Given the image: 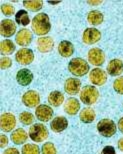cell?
<instances>
[{
  "mask_svg": "<svg viewBox=\"0 0 123 154\" xmlns=\"http://www.w3.org/2000/svg\"><path fill=\"white\" fill-rule=\"evenodd\" d=\"M51 29L49 16L46 13H39L32 19V30L36 35L43 36L48 34Z\"/></svg>",
  "mask_w": 123,
  "mask_h": 154,
  "instance_id": "obj_1",
  "label": "cell"
},
{
  "mask_svg": "<svg viewBox=\"0 0 123 154\" xmlns=\"http://www.w3.org/2000/svg\"><path fill=\"white\" fill-rule=\"evenodd\" d=\"M90 66L88 65V62L82 58H73L69 61L68 63V70L72 73L74 76L80 77L87 74Z\"/></svg>",
  "mask_w": 123,
  "mask_h": 154,
  "instance_id": "obj_2",
  "label": "cell"
},
{
  "mask_svg": "<svg viewBox=\"0 0 123 154\" xmlns=\"http://www.w3.org/2000/svg\"><path fill=\"white\" fill-rule=\"evenodd\" d=\"M99 98V91L96 87L91 85H86L80 92V100L85 105H92L96 103Z\"/></svg>",
  "mask_w": 123,
  "mask_h": 154,
  "instance_id": "obj_3",
  "label": "cell"
},
{
  "mask_svg": "<svg viewBox=\"0 0 123 154\" xmlns=\"http://www.w3.org/2000/svg\"><path fill=\"white\" fill-rule=\"evenodd\" d=\"M48 135L47 127L42 123H35L29 129V137L34 142H43Z\"/></svg>",
  "mask_w": 123,
  "mask_h": 154,
  "instance_id": "obj_4",
  "label": "cell"
},
{
  "mask_svg": "<svg viewBox=\"0 0 123 154\" xmlns=\"http://www.w3.org/2000/svg\"><path fill=\"white\" fill-rule=\"evenodd\" d=\"M97 130L100 135L104 137H112L116 133L117 127L113 120L110 119H101L97 123Z\"/></svg>",
  "mask_w": 123,
  "mask_h": 154,
  "instance_id": "obj_5",
  "label": "cell"
},
{
  "mask_svg": "<svg viewBox=\"0 0 123 154\" xmlns=\"http://www.w3.org/2000/svg\"><path fill=\"white\" fill-rule=\"evenodd\" d=\"M88 61L94 66H101L105 62V54L100 48H91L88 51Z\"/></svg>",
  "mask_w": 123,
  "mask_h": 154,
  "instance_id": "obj_6",
  "label": "cell"
},
{
  "mask_svg": "<svg viewBox=\"0 0 123 154\" xmlns=\"http://www.w3.org/2000/svg\"><path fill=\"white\" fill-rule=\"evenodd\" d=\"M22 102L24 105L29 108L38 106L40 103V94L35 90H28L23 94Z\"/></svg>",
  "mask_w": 123,
  "mask_h": 154,
  "instance_id": "obj_7",
  "label": "cell"
},
{
  "mask_svg": "<svg viewBox=\"0 0 123 154\" xmlns=\"http://www.w3.org/2000/svg\"><path fill=\"white\" fill-rule=\"evenodd\" d=\"M15 59L21 65H28L32 63L34 60V53L31 49L28 48H21L16 52Z\"/></svg>",
  "mask_w": 123,
  "mask_h": 154,
  "instance_id": "obj_8",
  "label": "cell"
},
{
  "mask_svg": "<svg viewBox=\"0 0 123 154\" xmlns=\"http://www.w3.org/2000/svg\"><path fill=\"white\" fill-rule=\"evenodd\" d=\"M16 126V118L12 113H3L0 117V128L4 132H10Z\"/></svg>",
  "mask_w": 123,
  "mask_h": 154,
  "instance_id": "obj_9",
  "label": "cell"
},
{
  "mask_svg": "<svg viewBox=\"0 0 123 154\" xmlns=\"http://www.w3.org/2000/svg\"><path fill=\"white\" fill-rule=\"evenodd\" d=\"M53 110L50 106L46 105V104H40L36 107L35 109V116L39 121L41 122H47L49 121L52 117H53Z\"/></svg>",
  "mask_w": 123,
  "mask_h": 154,
  "instance_id": "obj_10",
  "label": "cell"
},
{
  "mask_svg": "<svg viewBox=\"0 0 123 154\" xmlns=\"http://www.w3.org/2000/svg\"><path fill=\"white\" fill-rule=\"evenodd\" d=\"M89 79L94 85L102 86L107 81V73L101 68H94L90 71Z\"/></svg>",
  "mask_w": 123,
  "mask_h": 154,
  "instance_id": "obj_11",
  "label": "cell"
},
{
  "mask_svg": "<svg viewBox=\"0 0 123 154\" xmlns=\"http://www.w3.org/2000/svg\"><path fill=\"white\" fill-rule=\"evenodd\" d=\"M33 40V36H32V32L30 31L29 29H26V28H23V29H20L19 31L17 32L16 36H15V41L18 45L20 46H28L31 44Z\"/></svg>",
  "mask_w": 123,
  "mask_h": 154,
  "instance_id": "obj_12",
  "label": "cell"
},
{
  "mask_svg": "<svg viewBox=\"0 0 123 154\" xmlns=\"http://www.w3.org/2000/svg\"><path fill=\"white\" fill-rule=\"evenodd\" d=\"M83 42L87 45L94 44V43L98 42L101 39V33L98 29L96 28H87L85 29V31L83 32Z\"/></svg>",
  "mask_w": 123,
  "mask_h": 154,
  "instance_id": "obj_13",
  "label": "cell"
},
{
  "mask_svg": "<svg viewBox=\"0 0 123 154\" xmlns=\"http://www.w3.org/2000/svg\"><path fill=\"white\" fill-rule=\"evenodd\" d=\"M16 32V24L11 19H3L0 23V34L4 37H11Z\"/></svg>",
  "mask_w": 123,
  "mask_h": 154,
  "instance_id": "obj_14",
  "label": "cell"
},
{
  "mask_svg": "<svg viewBox=\"0 0 123 154\" xmlns=\"http://www.w3.org/2000/svg\"><path fill=\"white\" fill-rule=\"evenodd\" d=\"M81 88V81L77 78H68L64 84V90L69 95H76Z\"/></svg>",
  "mask_w": 123,
  "mask_h": 154,
  "instance_id": "obj_15",
  "label": "cell"
},
{
  "mask_svg": "<svg viewBox=\"0 0 123 154\" xmlns=\"http://www.w3.org/2000/svg\"><path fill=\"white\" fill-rule=\"evenodd\" d=\"M33 74L29 69H20L16 74V81L21 86H27L32 82Z\"/></svg>",
  "mask_w": 123,
  "mask_h": 154,
  "instance_id": "obj_16",
  "label": "cell"
},
{
  "mask_svg": "<svg viewBox=\"0 0 123 154\" xmlns=\"http://www.w3.org/2000/svg\"><path fill=\"white\" fill-rule=\"evenodd\" d=\"M54 41L50 36H45V37H40L37 40V48L39 52L42 53H47L53 50Z\"/></svg>",
  "mask_w": 123,
  "mask_h": 154,
  "instance_id": "obj_17",
  "label": "cell"
},
{
  "mask_svg": "<svg viewBox=\"0 0 123 154\" xmlns=\"http://www.w3.org/2000/svg\"><path fill=\"white\" fill-rule=\"evenodd\" d=\"M50 127L55 133H60L68 127V120L64 116H57L51 121Z\"/></svg>",
  "mask_w": 123,
  "mask_h": 154,
  "instance_id": "obj_18",
  "label": "cell"
},
{
  "mask_svg": "<svg viewBox=\"0 0 123 154\" xmlns=\"http://www.w3.org/2000/svg\"><path fill=\"white\" fill-rule=\"evenodd\" d=\"M107 72L111 76H118L123 73V62L120 59H112L107 65Z\"/></svg>",
  "mask_w": 123,
  "mask_h": 154,
  "instance_id": "obj_19",
  "label": "cell"
},
{
  "mask_svg": "<svg viewBox=\"0 0 123 154\" xmlns=\"http://www.w3.org/2000/svg\"><path fill=\"white\" fill-rule=\"evenodd\" d=\"M79 109H80V102L76 98H68L64 104V111L68 115H75L77 114Z\"/></svg>",
  "mask_w": 123,
  "mask_h": 154,
  "instance_id": "obj_20",
  "label": "cell"
},
{
  "mask_svg": "<svg viewBox=\"0 0 123 154\" xmlns=\"http://www.w3.org/2000/svg\"><path fill=\"white\" fill-rule=\"evenodd\" d=\"M11 140L12 142L16 145H21V144H24L28 139V134L27 132L22 128H18L16 130H14L11 133Z\"/></svg>",
  "mask_w": 123,
  "mask_h": 154,
  "instance_id": "obj_21",
  "label": "cell"
},
{
  "mask_svg": "<svg viewBox=\"0 0 123 154\" xmlns=\"http://www.w3.org/2000/svg\"><path fill=\"white\" fill-rule=\"evenodd\" d=\"M58 52L63 57H70L74 53V46L71 42L67 41V40H63L58 45Z\"/></svg>",
  "mask_w": 123,
  "mask_h": 154,
  "instance_id": "obj_22",
  "label": "cell"
},
{
  "mask_svg": "<svg viewBox=\"0 0 123 154\" xmlns=\"http://www.w3.org/2000/svg\"><path fill=\"white\" fill-rule=\"evenodd\" d=\"M48 102L51 106L59 107L64 102V94L61 91H52L48 96Z\"/></svg>",
  "mask_w": 123,
  "mask_h": 154,
  "instance_id": "obj_23",
  "label": "cell"
},
{
  "mask_svg": "<svg viewBox=\"0 0 123 154\" xmlns=\"http://www.w3.org/2000/svg\"><path fill=\"white\" fill-rule=\"evenodd\" d=\"M95 116H96L95 111L91 107H85V108H83L80 111L79 119L83 123H91L94 121Z\"/></svg>",
  "mask_w": 123,
  "mask_h": 154,
  "instance_id": "obj_24",
  "label": "cell"
},
{
  "mask_svg": "<svg viewBox=\"0 0 123 154\" xmlns=\"http://www.w3.org/2000/svg\"><path fill=\"white\" fill-rule=\"evenodd\" d=\"M87 20L91 25L97 26L103 22L104 15L98 10H91L87 15Z\"/></svg>",
  "mask_w": 123,
  "mask_h": 154,
  "instance_id": "obj_25",
  "label": "cell"
},
{
  "mask_svg": "<svg viewBox=\"0 0 123 154\" xmlns=\"http://www.w3.org/2000/svg\"><path fill=\"white\" fill-rule=\"evenodd\" d=\"M15 51V44L11 40H3L0 43V53L2 55H10L14 53Z\"/></svg>",
  "mask_w": 123,
  "mask_h": 154,
  "instance_id": "obj_26",
  "label": "cell"
},
{
  "mask_svg": "<svg viewBox=\"0 0 123 154\" xmlns=\"http://www.w3.org/2000/svg\"><path fill=\"white\" fill-rule=\"evenodd\" d=\"M15 20L16 23L20 26H26L30 23V18L28 12L26 10H19L15 15Z\"/></svg>",
  "mask_w": 123,
  "mask_h": 154,
  "instance_id": "obj_27",
  "label": "cell"
},
{
  "mask_svg": "<svg viewBox=\"0 0 123 154\" xmlns=\"http://www.w3.org/2000/svg\"><path fill=\"white\" fill-rule=\"evenodd\" d=\"M24 8H26L27 10H30L32 12H37L43 7V2L41 0H34V1H23Z\"/></svg>",
  "mask_w": 123,
  "mask_h": 154,
  "instance_id": "obj_28",
  "label": "cell"
},
{
  "mask_svg": "<svg viewBox=\"0 0 123 154\" xmlns=\"http://www.w3.org/2000/svg\"><path fill=\"white\" fill-rule=\"evenodd\" d=\"M35 120L34 115L31 112L24 111L19 114V121L22 123L23 125H31Z\"/></svg>",
  "mask_w": 123,
  "mask_h": 154,
  "instance_id": "obj_29",
  "label": "cell"
},
{
  "mask_svg": "<svg viewBox=\"0 0 123 154\" xmlns=\"http://www.w3.org/2000/svg\"><path fill=\"white\" fill-rule=\"evenodd\" d=\"M22 154H40V149L36 144H25L22 147Z\"/></svg>",
  "mask_w": 123,
  "mask_h": 154,
  "instance_id": "obj_30",
  "label": "cell"
},
{
  "mask_svg": "<svg viewBox=\"0 0 123 154\" xmlns=\"http://www.w3.org/2000/svg\"><path fill=\"white\" fill-rule=\"evenodd\" d=\"M41 151L42 154H57L56 147L54 146V144L52 142H46L43 144Z\"/></svg>",
  "mask_w": 123,
  "mask_h": 154,
  "instance_id": "obj_31",
  "label": "cell"
},
{
  "mask_svg": "<svg viewBox=\"0 0 123 154\" xmlns=\"http://www.w3.org/2000/svg\"><path fill=\"white\" fill-rule=\"evenodd\" d=\"M1 11L5 16H11L14 14L15 8L13 5L9 4V3H3L1 5Z\"/></svg>",
  "mask_w": 123,
  "mask_h": 154,
  "instance_id": "obj_32",
  "label": "cell"
},
{
  "mask_svg": "<svg viewBox=\"0 0 123 154\" xmlns=\"http://www.w3.org/2000/svg\"><path fill=\"white\" fill-rule=\"evenodd\" d=\"M113 88L119 94H123V76L118 77L113 82Z\"/></svg>",
  "mask_w": 123,
  "mask_h": 154,
  "instance_id": "obj_33",
  "label": "cell"
},
{
  "mask_svg": "<svg viewBox=\"0 0 123 154\" xmlns=\"http://www.w3.org/2000/svg\"><path fill=\"white\" fill-rule=\"evenodd\" d=\"M12 65V60L8 57H2L0 60V68L1 69H7Z\"/></svg>",
  "mask_w": 123,
  "mask_h": 154,
  "instance_id": "obj_34",
  "label": "cell"
},
{
  "mask_svg": "<svg viewBox=\"0 0 123 154\" xmlns=\"http://www.w3.org/2000/svg\"><path fill=\"white\" fill-rule=\"evenodd\" d=\"M101 154H116L115 149L113 146H105L101 151Z\"/></svg>",
  "mask_w": 123,
  "mask_h": 154,
  "instance_id": "obj_35",
  "label": "cell"
},
{
  "mask_svg": "<svg viewBox=\"0 0 123 154\" xmlns=\"http://www.w3.org/2000/svg\"><path fill=\"white\" fill-rule=\"evenodd\" d=\"M7 145H8V138L4 134H1L0 135V147L1 148H5Z\"/></svg>",
  "mask_w": 123,
  "mask_h": 154,
  "instance_id": "obj_36",
  "label": "cell"
},
{
  "mask_svg": "<svg viewBox=\"0 0 123 154\" xmlns=\"http://www.w3.org/2000/svg\"><path fill=\"white\" fill-rule=\"evenodd\" d=\"M2 154H20L19 150L17 148H14V147H10V148H7L3 151Z\"/></svg>",
  "mask_w": 123,
  "mask_h": 154,
  "instance_id": "obj_37",
  "label": "cell"
},
{
  "mask_svg": "<svg viewBox=\"0 0 123 154\" xmlns=\"http://www.w3.org/2000/svg\"><path fill=\"white\" fill-rule=\"evenodd\" d=\"M118 129L120 130L121 133H123V117H121L118 121Z\"/></svg>",
  "mask_w": 123,
  "mask_h": 154,
  "instance_id": "obj_38",
  "label": "cell"
},
{
  "mask_svg": "<svg viewBox=\"0 0 123 154\" xmlns=\"http://www.w3.org/2000/svg\"><path fill=\"white\" fill-rule=\"evenodd\" d=\"M117 145H118L119 150H120V151H122V152H123V138H120V139L118 140Z\"/></svg>",
  "mask_w": 123,
  "mask_h": 154,
  "instance_id": "obj_39",
  "label": "cell"
},
{
  "mask_svg": "<svg viewBox=\"0 0 123 154\" xmlns=\"http://www.w3.org/2000/svg\"><path fill=\"white\" fill-rule=\"evenodd\" d=\"M89 5H92V6H95V5H100L102 1H87Z\"/></svg>",
  "mask_w": 123,
  "mask_h": 154,
  "instance_id": "obj_40",
  "label": "cell"
},
{
  "mask_svg": "<svg viewBox=\"0 0 123 154\" xmlns=\"http://www.w3.org/2000/svg\"><path fill=\"white\" fill-rule=\"evenodd\" d=\"M61 1H48L49 4H52V5H54V4H59Z\"/></svg>",
  "mask_w": 123,
  "mask_h": 154,
  "instance_id": "obj_41",
  "label": "cell"
}]
</instances>
